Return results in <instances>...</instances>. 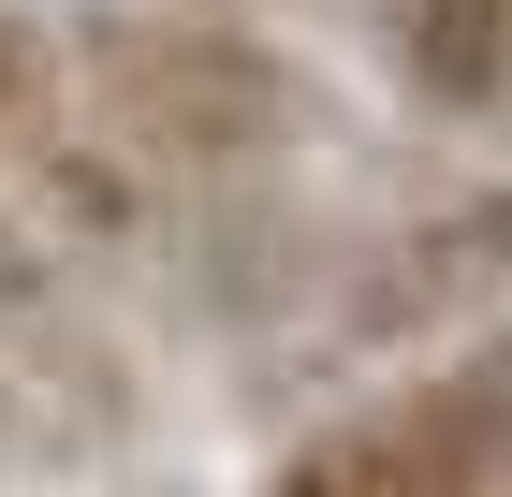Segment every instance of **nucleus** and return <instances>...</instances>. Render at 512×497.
<instances>
[{
    "mask_svg": "<svg viewBox=\"0 0 512 497\" xmlns=\"http://www.w3.org/2000/svg\"><path fill=\"white\" fill-rule=\"evenodd\" d=\"M88 103L147 176L176 191H264L322 147V88L293 44H264V15H191V0H74Z\"/></svg>",
    "mask_w": 512,
    "mask_h": 497,
    "instance_id": "f257e3e1",
    "label": "nucleus"
},
{
    "mask_svg": "<svg viewBox=\"0 0 512 497\" xmlns=\"http://www.w3.org/2000/svg\"><path fill=\"white\" fill-rule=\"evenodd\" d=\"M512 322V161L498 176H425V191L366 205L337 234L308 366H395L439 337H498Z\"/></svg>",
    "mask_w": 512,
    "mask_h": 497,
    "instance_id": "f03ea898",
    "label": "nucleus"
},
{
    "mask_svg": "<svg viewBox=\"0 0 512 497\" xmlns=\"http://www.w3.org/2000/svg\"><path fill=\"white\" fill-rule=\"evenodd\" d=\"M103 454H132V351L103 337L88 264H59L0 205V483H59Z\"/></svg>",
    "mask_w": 512,
    "mask_h": 497,
    "instance_id": "7ed1b4c3",
    "label": "nucleus"
},
{
    "mask_svg": "<svg viewBox=\"0 0 512 497\" xmlns=\"http://www.w3.org/2000/svg\"><path fill=\"white\" fill-rule=\"evenodd\" d=\"M264 497H512V468H498L483 395L454 366H425V381H381L352 410L293 424L278 468H264Z\"/></svg>",
    "mask_w": 512,
    "mask_h": 497,
    "instance_id": "20e7f679",
    "label": "nucleus"
},
{
    "mask_svg": "<svg viewBox=\"0 0 512 497\" xmlns=\"http://www.w3.org/2000/svg\"><path fill=\"white\" fill-rule=\"evenodd\" d=\"M366 30H381V74L425 132L512 161V0H381Z\"/></svg>",
    "mask_w": 512,
    "mask_h": 497,
    "instance_id": "39448f33",
    "label": "nucleus"
},
{
    "mask_svg": "<svg viewBox=\"0 0 512 497\" xmlns=\"http://www.w3.org/2000/svg\"><path fill=\"white\" fill-rule=\"evenodd\" d=\"M88 132V59H74V15L44 0H0V191L44 176V161Z\"/></svg>",
    "mask_w": 512,
    "mask_h": 497,
    "instance_id": "423d86ee",
    "label": "nucleus"
},
{
    "mask_svg": "<svg viewBox=\"0 0 512 497\" xmlns=\"http://www.w3.org/2000/svg\"><path fill=\"white\" fill-rule=\"evenodd\" d=\"M454 381L483 395V424H498V468H512V322H498V337H469V351H454Z\"/></svg>",
    "mask_w": 512,
    "mask_h": 497,
    "instance_id": "0eeeda50",
    "label": "nucleus"
},
{
    "mask_svg": "<svg viewBox=\"0 0 512 497\" xmlns=\"http://www.w3.org/2000/svg\"><path fill=\"white\" fill-rule=\"evenodd\" d=\"M191 15H264V0H191Z\"/></svg>",
    "mask_w": 512,
    "mask_h": 497,
    "instance_id": "6e6552de",
    "label": "nucleus"
},
{
    "mask_svg": "<svg viewBox=\"0 0 512 497\" xmlns=\"http://www.w3.org/2000/svg\"><path fill=\"white\" fill-rule=\"evenodd\" d=\"M0 497H44V483H0Z\"/></svg>",
    "mask_w": 512,
    "mask_h": 497,
    "instance_id": "1a4fd4ad",
    "label": "nucleus"
}]
</instances>
